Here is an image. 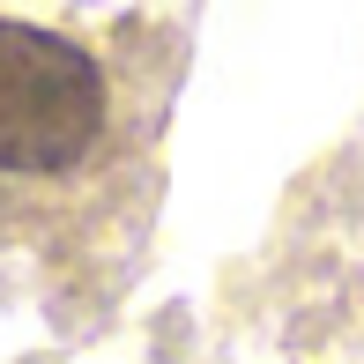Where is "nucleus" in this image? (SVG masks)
<instances>
[{
	"instance_id": "f257e3e1",
	"label": "nucleus",
	"mask_w": 364,
	"mask_h": 364,
	"mask_svg": "<svg viewBox=\"0 0 364 364\" xmlns=\"http://www.w3.org/2000/svg\"><path fill=\"white\" fill-rule=\"evenodd\" d=\"M149 119L127 112V75L90 38L45 15L0 8V216H60L68 193L119 186L127 141Z\"/></svg>"
}]
</instances>
